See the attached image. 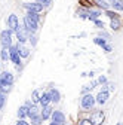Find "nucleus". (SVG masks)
<instances>
[{
  "label": "nucleus",
  "instance_id": "nucleus-1",
  "mask_svg": "<svg viewBox=\"0 0 123 125\" xmlns=\"http://www.w3.org/2000/svg\"><path fill=\"white\" fill-rule=\"evenodd\" d=\"M95 106H97L95 95H92V94H85V95H82V98H80V107H82L83 112L90 113L95 109Z\"/></svg>",
  "mask_w": 123,
  "mask_h": 125
},
{
  "label": "nucleus",
  "instance_id": "nucleus-2",
  "mask_svg": "<svg viewBox=\"0 0 123 125\" xmlns=\"http://www.w3.org/2000/svg\"><path fill=\"white\" fill-rule=\"evenodd\" d=\"M39 24H40V22H37V21H36V20H33V18H30L28 15H25L24 20H22V25H24V28L30 33V36L34 34L36 31L39 30Z\"/></svg>",
  "mask_w": 123,
  "mask_h": 125
},
{
  "label": "nucleus",
  "instance_id": "nucleus-3",
  "mask_svg": "<svg viewBox=\"0 0 123 125\" xmlns=\"http://www.w3.org/2000/svg\"><path fill=\"white\" fill-rule=\"evenodd\" d=\"M89 118H90L92 122H94V125H102V122L105 119V113H104V110H101V109H94V110L89 113Z\"/></svg>",
  "mask_w": 123,
  "mask_h": 125
},
{
  "label": "nucleus",
  "instance_id": "nucleus-4",
  "mask_svg": "<svg viewBox=\"0 0 123 125\" xmlns=\"http://www.w3.org/2000/svg\"><path fill=\"white\" fill-rule=\"evenodd\" d=\"M12 30H3L2 33H0V43H2L3 48H10L12 46Z\"/></svg>",
  "mask_w": 123,
  "mask_h": 125
},
{
  "label": "nucleus",
  "instance_id": "nucleus-5",
  "mask_svg": "<svg viewBox=\"0 0 123 125\" xmlns=\"http://www.w3.org/2000/svg\"><path fill=\"white\" fill-rule=\"evenodd\" d=\"M110 91H107V88H104L102 86V89H99L98 91V94L95 95V100H97V104L98 106H104L107 101H108V98H110Z\"/></svg>",
  "mask_w": 123,
  "mask_h": 125
},
{
  "label": "nucleus",
  "instance_id": "nucleus-6",
  "mask_svg": "<svg viewBox=\"0 0 123 125\" xmlns=\"http://www.w3.org/2000/svg\"><path fill=\"white\" fill-rule=\"evenodd\" d=\"M9 55H10V61L15 66H21V55L18 52V46L17 45H12L9 48Z\"/></svg>",
  "mask_w": 123,
  "mask_h": 125
},
{
  "label": "nucleus",
  "instance_id": "nucleus-7",
  "mask_svg": "<svg viewBox=\"0 0 123 125\" xmlns=\"http://www.w3.org/2000/svg\"><path fill=\"white\" fill-rule=\"evenodd\" d=\"M51 121L52 122H56L58 125H67V118H65L64 112H61V110H53Z\"/></svg>",
  "mask_w": 123,
  "mask_h": 125
},
{
  "label": "nucleus",
  "instance_id": "nucleus-8",
  "mask_svg": "<svg viewBox=\"0 0 123 125\" xmlns=\"http://www.w3.org/2000/svg\"><path fill=\"white\" fill-rule=\"evenodd\" d=\"M53 104H49V106H43L42 109H40V116H42V119H43V122H46V121H49L51 118H52V113H53Z\"/></svg>",
  "mask_w": 123,
  "mask_h": 125
},
{
  "label": "nucleus",
  "instance_id": "nucleus-9",
  "mask_svg": "<svg viewBox=\"0 0 123 125\" xmlns=\"http://www.w3.org/2000/svg\"><path fill=\"white\" fill-rule=\"evenodd\" d=\"M24 8H25L27 10H33V12H37V13H40V12L44 9V6H43L42 3H39L37 0H36V2H30V3H25V5H24Z\"/></svg>",
  "mask_w": 123,
  "mask_h": 125
},
{
  "label": "nucleus",
  "instance_id": "nucleus-10",
  "mask_svg": "<svg viewBox=\"0 0 123 125\" xmlns=\"http://www.w3.org/2000/svg\"><path fill=\"white\" fill-rule=\"evenodd\" d=\"M8 27H9V30L13 31V33L19 28V21H18V17H17V15H13V13L9 15V18H8Z\"/></svg>",
  "mask_w": 123,
  "mask_h": 125
},
{
  "label": "nucleus",
  "instance_id": "nucleus-11",
  "mask_svg": "<svg viewBox=\"0 0 123 125\" xmlns=\"http://www.w3.org/2000/svg\"><path fill=\"white\" fill-rule=\"evenodd\" d=\"M48 92H49V95H51V101H52V104H58L59 101H61V92L56 89V88H49L48 89Z\"/></svg>",
  "mask_w": 123,
  "mask_h": 125
},
{
  "label": "nucleus",
  "instance_id": "nucleus-12",
  "mask_svg": "<svg viewBox=\"0 0 123 125\" xmlns=\"http://www.w3.org/2000/svg\"><path fill=\"white\" fill-rule=\"evenodd\" d=\"M108 5L116 12H123V0H108Z\"/></svg>",
  "mask_w": 123,
  "mask_h": 125
},
{
  "label": "nucleus",
  "instance_id": "nucleus-13",
  "mask_svg": "<svg viewBox=\"0 0 123 125\" xmlns=\"http://www.w3.org/2000/svg\"><path fill=\"white\" fill-rule=\"evenodd\" d=\"M49 104H52V101H51V95H49V92H48V91H43L42 97H40V101H39V106L43 107V106H49Z\"/></svg>",
  "mask_w": 123,
  "mask_h": 125
},
{
  "label": "nucleus",
  "instance_id": "nucleus-14",
  "mask_svg": "<svg viewBox=\"0 0 123 125\" xmlns=\"http://www.w3.org/2000/svg\"><path fill=\"white\" fill-rule=\"evenodd\" d=\"M99 17H101V10L99 9H89V12H88V20L89 21H97V20H99Z\"/></svg>",
  "mask_w": 123,
  "mask_h": 125
},
{
  "label": "nucleus",
  "instance_id": "nucleus-15",
  "mask_svg": "<svg viewBox=\"0 0 123 125\" xmlns=\"http://www.w3.org/2000/svg\"><path fill=\"white\" fill-rule=\"evenodd\" d=\"M17 46H18V52H19L21 58H27V57H30V49L27 48L25 45H22V43H17Z\"/></svg>",
  "mask_w": 123,
  "mask_h": 125
},
{
  "label": "nucleus",
  "instance_id": "nucleus-16",
  "mask_svg": "<svg viewBox=\"0 0 123 125\" xmlns=\"http://www.w3.org/2000/svg\"><path fill=\"white\" fill-rule=\"evenodd\" d=\"M42 94H43V89H40V88H37V89H34V91L31 92V101H33L34 104H39Z\"/></svg>",
  "mask_w": 123,
  "mask_h": 125
},
{
  "label": "nucleus",
  "instance_id": "nucleus-17",
  "mask_svg": "<svg viewBox=\"0 0 123 125\" xmlns=\"http://www.w3.org/2000/svg\"><path fill=\"white\" fill-rule=\"evenodd\" d=\"M76 125H94V122L90 121L89 115H86V116L80 115V116H79V119H77V122H76Z\"/></svg>",
  "mask_w": 123,
  "mask_h": 125
},
{
  "label": "nucleus",
  "instance_id": "nucleus-18",
  "mask_svg": "<svg viewBox=\"0 0 123 125\" xmlns=\"http://www.w3.org/2000/svg\"><path fill=\"white\" fill-rule=\"evenodd\" d=\"M27 118H28V107L22 104L18 109V119H27Z\"/></svg>",
  "mask_w": 123,
  "mask_h": 125
},
{
  "label": "nucleus",
  "instance_id": "nucleus-19",
  "mask_svg": "<svg viewBox=\"0 0 123 125\" xmlns=\"http://www.w3.org/2000/svg\"><path fill=\"white\" fill-rule=\"evenodd\" d=\"M110 27L113 31H119L120 27H122V21L120 18H114V20H110Z\"/></svg>",
  "mask_w": 123,
  "mask_h": 125
},
{
  "label": "nucleus",
  "instance_id": "nucleus-20",
  "mask_svg": "<svg viewBox=\"0 0 123 125\" xmlns=\"http://www.w3.org/2000/svg\"><path fill=\"white\" fill-rule=\"evenodd\" d=\"M88 12H89V9H86V8H83V6H80L77 10H76V15H77L79 18H82V20H88Z\"/></svg>",
  "mask_w": 123,
  "mask_h": 125
},
{
  "label": "nucleus",
  "instance_id": "nucleus-21",
  "mask_svg": "<svg viewBox=\"0 0 123 125\" xmlns=\"http://www.w3.org/2000/svg\"><path fill=\"white\" fill-rule=\"evenodd\" d=\"M94 2H95V5H97L99 9H104V10L110 9V5H108V2H107V0H94Z\"/></svg>",
  "mask_w": 123,
  "mask_h": 125
},
{
  "label": "nucleus",
  "instance_id": "nucleus-22",
  "mask_svg": "<svg viewBox=\"0 0 123 125\" xmlns=\"http://www.w3.org/2000/svg\"><path fill=\"white\" fill-rule=\"evenodd\" d=\"M94 43L95 45H98V46H101V48H104V46L108 43V40H105L104 37H99V36H97L95 39H94Z\"/></svg>",
  "mask_w": 123,
  "mask_h": 125
},
{
  "label": "nucleus",
  "instance_id": "nucleus-23",
  "mask_svg": "<svg viewBox=\"0 0 123 125\" xmlns=\"http://www.w3.org/2000/svg\"><path fill=\"white\" fill-rule=\"evenodd\" d=\"M80 6H83V8H86V9H92L94 8V5H95V2L94 0H80Z\"/></svg>",
  "mask_w": 123,
  "mask_h": 125
},
{
  "label": "nucleus",
  "instance_id": "nucleus-24",
  "mask_svg": "<svg viewBox=\"0 0 123 125\" xmlns=\"http://www.w3.org/2000/svg\"><path fill=\"white\" fill-rule=\"evenodd\" d=\"M25 15H28L30 18H33V20H36L37 22H40L42 21V18H40V13H37V12H33V10H27V13Z\"/></svg>",
  "mask_w": 123,
  "mask_h": 125
},
{
  "label": "nucleus",
  "instance_id": "nucleus-25",
  "mask_svg": "<svg viewBox=\"0 0 123 125\" xmlns=\"http://www.w3.org/2000/svg\"><path fill=\"white\" fill-rule=\"evenodd\" d=\"M0 55H2V60H3V61L10 60V55H9V48H2V52H0Z\"/></svg>",
  "mask_w": 123,
  "mask_h": 125
},
{
  "label": "nucleus",
  "instance_id": "nucleus-26",
  "mask_svg": "<svg viewBox=\"0 0 123 125\" xmlns=\"http://www.w3.org/2000/svg\"><path fill=\"white\" fill-rule=\"evenodd\" d=\"M105 12V15L108 17L110 20H114V18H119V13L116 12V10H111V9H107V10H104Z\"/></svg>",
  "mask_w": 123,
  "mask_h": 125
},
{
  "label": "nucleus",
  "instance_id": "nucleus-27",
  "mask_svg": "<svg viewBox=\"0 0 123 125\" xmlns=\"http://www.w3.org/2000/svg\"><path fill=\"white\" fill-rule=\"evenodd\" d=\"M98 83L102 85V86H105L107 83H108V79H107V76H105V74H101V76L98 77Z\"/></svg>",
  "mask_w": 123,
  "mask_h": 125
},
{
  "label": "nucleus",
  "instance_id": "nucleus-28",
  "mask_svg": "<svg viewBox=\"0 0 123 125\" xmlns=\"http://www.w3.org/2000/svg\"><path fill=\"white\" fill-rule=\"evenodd\" d=\"M92 89H94V88H92L90 85H85V86L82 88L80 94H82V95H85V94H90V92H92Z\"/></svg>",
  "mask_w": 123,
  "mask_h": 125
},
{
  "label": "nucleus",
  "instance_id": "nucleus-29",
  "mask_svg": "<svg viewBox=\"0 0 123 125\" xmlns=\"http://www.w3.org/2000/svg\"><path fill=\"white\" fill-rule=\"evenodd\" d=\"M5 101H6V94L0 91V110L5 107Z\"/></svg>",
  "mask_w": 123,
  "mask_h": 125
},
{
  "label": "nucleus",
  "instance_id": "nucleus-30",
  "mask_svg": "<svg viewBox=\"0 0 123 125\" xmlns=\"http://www.w3.org/2000/svg\"><path fill=\"white\" fill-rule=\"evenodd\" d=\"M104 88H107V91H110V92H114V89H116V85L113 83V82H108Z\"/></svg>",
  "mask_w": 123,
  "mask_h": 125
},
{
  "label": "nucleus",
  "instance_id": "nucleus-31",
  "mask_svg": "<svg viewBox=\"0 0 123 125\" xmlns=\"http://www.w3.org/2000/svg\"><path fill=\"white\" fill-rule=\"evenodd\" d=\"M99 37H104V39H105V40H108V42H110V40H111V36H110V34H108V33H107V31H104V30H102V31H101V33H99Z\"/></svg>",
  "mask_w": 123,
  "mask_h": 125
},
{
  "label": "nucleus",
  "instance_id": "nucleus-32",
  "mask_svg": "<svg viewBox=\"0 0 123 125\" xmlns=\"http://www.w3.org/2000/svg\"><path fill=\"white\" fill-rule=\"evenodd\" d=\"M102 51H104V52H105V54H110V52H111V51H113V46H111V45H110V43H107V45H105V46H104V48H102Z\"/></svg>",
  "mask_w": 123,
  "mask_h": 125
},
{
  "label": "nucleus",
  "instance_id": "nucleus-33",
  "mask_svg": "<svg viewBox=\"0 0 123 125\" xmlns=\"http://www.w3.org/2000/svg\"><path fill=\"white\" fill-rule=\"evenodd\" d=\"M37 2H39V3H42L44 8H49V6H51V3H52V0H37Z\"/></svg>",
  "mask_w": 123,
  "mask_h": 125
},
{
  "label": "nucleus",
  "instance_id": "nucleus-34",
  "mask_svg": "<svg viewBox=\"0 0 123 125\" xmlns=\"http://www.w3.org/2000/svg\"><path fill=\"white\" fill-rule=\"evenodd\" d=\"M94 24L97 25V28H99V30H104V22H102L101 20H97V21H94Z\"/></svg>",
  "mask_w": 123,
  "mask_h": 125
},
{
  "label": "nucleus",
  "instance_id": "nucleus-35",
  "mask_svg": "<svg viewBox=\"0 0 123 125\" xmlns=\"http://www.w3.org/2000/svg\"><path fill=\"white\" fill-rule=\"evenodd\" d=\"M17 125H31V124L27 122L25 119H18V121H17Z\"/></svg>",
  "mask_w": 123,
  "mask_h": 125
},
{
  "label": "nucleus",
  "instance_id": "nucleus-36",
  "mask_svg": "<svg viewBox=\"0 0 123 125\" xmlns=\"http://www.w3.org/2000/svg\"><path fill=\"white\" fill-rule=\"evenodd\" d=\"M28 40H30V42H31V45H33V46H34V45L37 43V37H36L34 34H31V36H30V39H28Z\"/></svg>",
  "mask_w": 123,
  "mask_h": 125
},
{
  "label": "nucleus",
  "instance_id": "nucleus-37",
  "mask_svg": "<svg viewBox=\"0 0 123 125\" xmlns=\"http://www.w3.org/2000/svg\"><path fill=\"white\" fill-rule=\"evenodd\" d=\"M49 125H58V124H56V122H52V121H51V122H49Z\"/></svg>",
  "mask_w": 123,
  "mask_h": 125
},
{
  "label": "nucleus",
  "instance_id": "nucleus-38",
  "mask_svg": "<svg viewBox=\"0 0 123 125\" xmlns=\"http://www.w3.org/2000/svg\"><path fill=\"white\" fill-rule=\"evenodd\" d=\"M116 125H123V124H122V122H117V124H116Z\"/></svg>",
  "mask_w": 123,
  "mask_h": 125
},
{
  "label": "nucleus",
  "instance_id": "nucleus-39",
  "mask_svg": "<svg viewBox=\"0 0 123 125\" xmlns=\"http://www.w3.org/2000/svg\"><path fill=\"white\" fill-rule=\"evenodd\" d=\"M67 125H70V124H67Z\"/></svg>",
  "mask_w": 123,
  "mask_h": 125
},
{
  "label": "nucleus",
  "instance_id": "nucleus-40",
  "mask_svg": "<svg viewBox=\"0 0 123 125\" xmlns=\"http://www.w3.org/2000/svg\"><path fill=\"white\" fill-rule=\"evenodd\" d=\"M0 73H2V72H0Z\"/></svg>",
  "mask_w": 123,
  "mask_h": 125
}]
</instances>
